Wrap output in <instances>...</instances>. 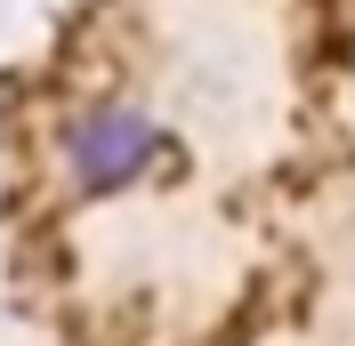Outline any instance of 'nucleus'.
I'll return each mask as SVG.
<instances>
[{
    "mask_svg": "<svg viewBox=\"0 0 355 346\" xmlns=\"http://www.w3.org/2000/svg\"><path fill=\"white\" fill-rule=\"evenodd\" d=\"M162 161H170V137H162L154 113H137V105H89L65 129V170H73L81 194H121V185H137Z\"/></svg>",
    "mask_w": 355,
    "mask_h": 346,
    "instance_id": "f257e3e1",
    "label": "nucleus"
}]
</instances>
